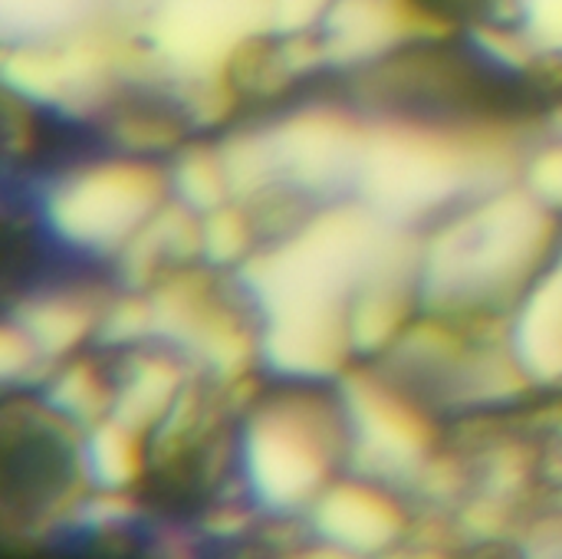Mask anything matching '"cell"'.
Here are the masks:
<instances>
[{"label": "cell", "instance_id": "cell-27", "mask_svg": "<svg viewBox=\"0 0 562 559\" xmlns=\"http://www.w3.org/2000/svg\"><path fill=\"white\" fill-rule=\"evenodd\" d=\"M550 128H553V132L562 138V105L553 112V115H550Z\"/></svg>", "mask_w": 562, "mask_h": 559}, {"label": "cell", "instance_id": "cell-13", "mask_svg": "<svg viewBox=\"0 0 562 559\" xmlns=\"http://www.w3.org/2000/svg\"><path fill=\"white\" fill-rule=\"evenodd\" d=\"M102 310L105 306H99L86 293H46L26 300L16 310L13 323L26 329V336L49 362H59L99 326Z\"/></svg>", "mask_w": 562, "mask_h": 559}, {"label": "cell", "instance_id": "cell-3", "mask_svg": "<svg viewBox=\"0 0 562 559\" xmlns=\"http://www.w3.org/2000/svg\"><path fill=\"white\" fill-rule=\"evenodd\" d=\"M395 221L362 204L313 214L286 241L244 260V283L263 313L290 306H349L375 270Z\"/></svg>", "mask_w": 562, "mask_h": 559}, {"label": "cell", "instance_id": "cell-14", "mask_svg": "<svg viewBox=\"0 0 562 559\" xmlns=\"http://www.w3.org/2000/svg\"><path fill=\"white\" fill-rule=\"evenodd\" d=\"M148 465L145 432L119 422L115 415L92 425L86 438V474L95 488L109 491H132Z\"/></svg>", "mask_w": 562, "mask_h": 559}, {"label": "cell", "instance_id": "cell-23", "mask_svg": "<svg viewBox=\"0 0 562 559\" xmlns=\"http://www.w3.org/2000/svg\"><path fill=\"white\" fill-rule=\"evenodd\" d=\"M524 188L550 211H562V138L530 155L524 165Z\"/></svg>", "mask_w": 562, "mask_h": 559}, {"label": "cell", "instance_id": "cell-25", "mask_svg": "<svg viewBox=\"0 0 562 559\" xmlns=\"http://www.w3.org/2000/svg\"><path fill=\"white\" fill-rule=\"evenodd\" d=\"M524 20L537 49L562 56V0H524Z\"/></svg>", "mask_w": 562, "mask_h": 559}, {"label": "cell", "instance_id": "cell-9", "mask_svg": "<svg viewBox=\"0 0 562 559\" xmlns=\"http://www.w3.org/2000/svg\"><path fill=\"white\" fill-rule=\"evenodd\" d=\"M356 346L349 306H290L263 313L260 359L286 379L316 382L349 369Z\"/></svg>", "mask_w": 562, "mask_h": 559}, {"label": "cell", "instance_id": "cell-4", "mask_svg": "<svg viewBox=\"0 0 562 559\" xmlns=\"http://www.w3.org/2000/svg\"><path fill=\"white\" fill-rule=\"evenodd\" d=\"M346 412L306 389L257 405L244 432V471L257 501L273 514L310 507L342 451Z\"/></svg>", "mask_w": 562, "mask_h": 559}, {"label": "cell", "instance_id": "cell-20", "mask_svg": "<svg viewBox=\"0 0 562 559\" xmlns=\"http://www.w3.org/2000/svg\"><path fill=\"white\" fill-rule=\"evenodd\" d=\"M155 333V310H151V297H122L115 303H109L102 310L99 320V336L109 346H128L142 336Z\"/></svg>", "mask_w": 562, "mask_h": 559}, {"label": "cell", "instance_id": "cell-19", "mask_svg": "<svg viewBox=\"0 0 562 559\" xmlns=\"http://www.w3.org/2000/svg\"><path fill=\"white\" fill-rule=\"evenodd\" d=\"M112 135L122 148L128 152H168L175 145H181L184 138V128L175 115L161 112V109H145V105H135V109H125L115 115L112 122Z\"/></svg>", "mask_w": 562, "mask_h": 559}, {"label": "cell", "instance_id": "cell-6", "mask_svg": "<svg viewBox=\"0 0 562 559\" xmlns=\"http://www.w3.org/2000/svg\"><path fill=\"white\" fill-rule=\"evenodd\" d=\"M151 310L155 336L188 349L221 379V385L244 379L260 356V336H254L244 320L217 300L204 270L178 267L161 273L151 290Z\"/></svg>", "mask_w": 562, "mask_h": 559}, {"label": "cell", "instance_id": "cell-11", "mask_svg": "<svg viewBox=\"0 0 562 559\" xmlns=\"http://www.w3.org/2000/svg\"><path fill=\"white\" fill-rule=\"evenodd\" d=\"M510 346L537 385H562V247L557 267L540 273L524 293Z\"/></svg>", "mask_w": 562, "mask_h": 559}, {"label": "cell", "instance_id": "cell-24", "mask_svg": "<svg viewBox=\"0 0 562 559\" xmlns=\"http://www.w3.org/2000/svg\"><path fill=\"white\" fill-rule=\"evenodd\" d=\"M412 484L425 494V497H435V501H448V497H458L464 488H468V468L458 461V458H428L418 474L412 478Z\"/></svg>", "mask_w": 562, "mask_h": 559}, {"label": "cell", "instance_id": "cell-22", "mask_svg": "<svg viewBox=\"0 0 562 559\" xmlns=\"http://www.w3.org/2000/svg\"><path fill=\"white\" fill-rule=\"evenodd\" d=\"M514 514H517V511H514V501L497 497V494H481V497H474V501L461 511L458 527H461V534H464L468 540L494 544V540H501V537L510 534V527H514V521H517Z\"/></svg>", "mask_w": 562, "mask_h": 559}, {"label": "cell", "instance_id": "cell-8", "mask_svg": "<svg viewBox=\"0 0 562 559\" xmlns=\"http://www.w3.org/2000/svg\"><path fill=\"white\" fill-rule=\"evenodd\" d=\"M270 132L280 178L300 191L326 194L342 185H356L366 158L369 125L333 105H310Z\"/></svg>", "mask_w": 562, "mask_h": 559}, {"label": "cell", "instance_id": "cell-26", "mask_svg": "<svg viewBox=\"0 0 562 559\" xmlns=\"http://www.w3.org/2000/svg\"><path fill=\"white\" fill-rule=\"evenodd\" d=\"M247 524H250V517L244 511H237V507H217L204 521L207 534H214V537H237V534L247 530Z\"/></svg>", "mask_w": 562, "mask_h": 559}, {"label": "cell", "instance_id": "cell-21", "mask_svg": "<svg viewBox=\"0 0 562 559\" xmlns=\"http://www.w3.org/2000/svg\"><path fill=\"white\" fill-rule=\"evenodd\" d=\"M53 362L36 349V343L26 336V329L20 323H7L0 329V379L3 382H33L40 379Z\"/></svg>", "mask_w": 562, "mask_h": 559}, {"label": "cell", "instance_id": "cell-1", "mask_svg": "<svg viewBox=\"0 0 562 559\" xmlns=\"http://www.w3.org/2000/svg\"><path fill=\"white\" fill-rule=\"evenodd\" d=\"M553 214L517 185L484 194L425 241L418 300L445 316H494L540 277L557 237Z\"/></svg>", "mask_w": 562, "mask_h": 559}, {"label": "cell", "instance_id": "cell-16", "mask_svg": "<svg viewBox=\"0 0 562 559\" xmlns=\"http://www.w3.org/2000/svg\"><path fill=\"white\" fill-rule=\"evenodd\" d=\"M49 405L76 425H99L112 415L115 389L89 359H72L49 379Z\"/></svg>", "mask_w": 562, "mask_h": 559}, {"label": "cell", "instance_id": "cell-17", "mask_svg": "<svg viewBox=\"0 0 562 559\" xmlns=\"http://www.w3.org/2000/svg\"><path fill=\"white\" fill-rule=\"evenodd\" d=\"M171 188L178 198L194 208L198 214H207L221 204L231 201V185L227 171L221 161V148L211 145H181L175 168H171Z\"/></svg>", "mask_w": 562, "mask_h": 559}, {"label": "cell", "instance_id": "cell-10", "mask_svg": "<svg viewBox=\"0 0 562 559\" xmlns=\"http://www.w3.org/2000/svg\"><path fill=\"white\" fill-rule=\"evenodd\" d=\"M313 530L336 554H385L408 534V517L402 504L382 488L362 481L329 484L310 504Z\"/></svg>", "mask_w": 562, "mask_h": 559}, {"label": "cell", "instance_id": "cell-18", "mask_svg": "<svg viewBox=\"0 0 562 559\" xmlns=\"http://www.w3.org/2000/svg\"><path fill=\"white\" fill-rule=\"evenodd\" d=\"M201 237H204V257L217 267L244 264L250 257L254 244V224L237 201L221 204L207 214H201Z\"/></svg>", "mask_w": 562, "mask_h": 559}, {"label": "cell", "instance_id": "cell-5", "mask_svg": "<svg viewBox=\"0 0 562 559\" xmlns=\"http://www.w3.org/2000/svg\"><path fill=\"white\" fill-rule=\"evenodd\" d=\"M168 178L145 158L92 161L46 194L49 227L82 250H122L165 204Z\"/></svg>", "mask_w": 562, "mask_h": 559}, {"label": "cell", "instance_id": "cell-2", "mask_svg": "<svg viewBox=\"0 0 562 559\" xmlns=\"http://www.w3.org/2000/svg\"><path fill=\"white\" fill-rule=\"evenodd\" d=\"M520 168V142L494 122L422 125L389 119L369 125L359 171L362 201L395 224H408L448 201L507 188Z\"/></svg>", "mask_w": 562, "mask_h": 559}, {"label": "cell", "instance_id": "cell-15", "mask_svg": "<svg viewBox=\"0 0 562 559\" xmlns=\"http://www.w3.org/2000/svg\"><path fill=\"white\" fill-rule=\"evenodd\" d=\"M217 148H221V161L227 171L231 201L254 204L273 194V188L283 181L277 158H273L270 132H234Z\"/></svg>", "mask_w": 562, "mask_h": 559}, {"label": "cell", "instance_id": "cell-7", "mask_svg": "<svg viewBox=\"0 0 562 559\" xmlns=\"http://www.w3.org/2000/svg\"><path fill=\"white\" fill-rule=\"evenodd\" d=\"M339 399L352 428L359 471L385 481H412L435 448V428L425 412L382 376L352 366L339 376Z\"/></svg>", "mask_w": 562, "mask_h": 559}, {"label": "cell", "instance_id": "cell-12", "mask_svg": "<svg viewBox=\"0 0 562 559\" xmlns=\"http://www.w3.org/2000/svg\"><path fill=\"white\" fill-rule=\"evenodd\" d=\"M184 392V372L168 356H132L125 379L115 385L112 415L138 432L158 428Z\"/></svg>", "mask_w": 562, "mask_h": 559}]
</instances>
